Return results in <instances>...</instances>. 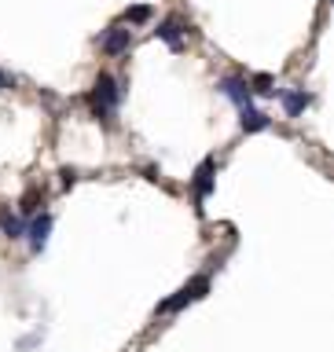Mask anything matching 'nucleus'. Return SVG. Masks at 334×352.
Masks as SVG:
<instances>
[{
	"label": "nucleus",
	"mask_w": 334,
	"mask_h": 352,
	"mask_svg": "<svg viewBox=\"0 0 334 352\" xmlns=\"http://www.w3.org/2000/svg\"><path fill=\"white\" fill-rule=\"evenodd\" d=\"M118 99H121L118 81H114L110 74H99V77H96V85H92V114L107 121V118L118 110Z\"/></svg>",
	"instance_id": "1"
},
{
	"label": "nucleus",
	"mask_w": 334,
	"mask_h": 352,
	"mask_svg": "<svg viewBox=\"0 0 334 352\" xmlns=\"http://www.w3.org/2000/svg\"><path fill=\"white\" fill-rule=\"evenodd\" d=\"M206 290H209V279H206V275H198V279H191V283L184 286V290H176V297L162 301L158 312H180L184 305H191V301H198V297H206Z\"/></svg>",
	"instance_id": "2"
},
{
	"label": "nucleus",
	"mask_w": 334,
	"mask_h": 352,
	"mask_svg": "<svg viewBox=\"0 0 334 352\" xmlns=\"http://www.w3.org/2000/svg\"><path fill=\"white\" fill-rule=\"evenodd\" d=\"M220 92H225L231 103H239V110L250 107V88H247V81H239V77H225V81H220Z\"/></svg>",
	"instance_id": "3"
},
{
	"label": "nucleus",
	"mask_w": 334,
	"mask_h": 352,
	"mask_svg": "<svg viewBox=\"0 0 334 352\" xmlns=\"http://www.w3.org/2000/svg\"><path fill=\"white\" fill-rule=\"evenodd\" d=\"M129 44H132V33H129V30H121V26H110V30L103 33V52H107V55L125 52Z\"/></svg>",
	"instance_id": "4"
},
{
	"label": "nucleus",
	"mask_w": 334,
	"mask_h": 352,
	"mask_svg": "<svg viewBox=\"0 0 334 352\" xmlns=\"http://www.w3.org/2000/svg\"><path fill=\"white\" fill-rule=\"evenodd\" d=\"M309 103H313V96H309L305 88H291V92H283V110H286L291 118H298Z\"/></svg>",
	"instance_id": "5"
},
{
	"label": "nucleus",
	"mask_w": 334,
	"mask_h": 352,
	"mask_svg": "<svg viewBox=\"0 0 334 352\" xmlns=\"http://www.w3.org/2000/svg\"><path fill=\"white\" fill-rule=\"evenodd\" d=\"M48 231H52V217L41 213V217L30 224V246H33V250H44V242H48Z\"/></svg>",
	"instance_id": "6"
},
{
	"label": "nucleus",
	"mask_w": 334,
	"mask_h": 352,
	"mask_svg": "<svg viewBox=\"0 0 334 352\" xmlns=\"http://www.w3.org/2000/svg\"><path fill=\"white\" fill-rule=\"evenodd\" d=\"M195 191H198V198H209V191H213V158H206L202 165H198V173H195Z\"/></svg>",
	"instance_id": "7"
},
{
	"label": "nucleus",
	"mask_w": 334,
	"mask_h": 352,
	"mask_svg": "<svg viewBox=\"0 0 334 352\" xmlns=\"http://www.w3.org/2000/svg\"><path fill=\"white\" fill-rule=\"evenodd\" d=\"M261 129H269V114L247 107V110H242V132H261Z\"/></svg>",
	"instance_id": "8"
},
{
	"label": "nucleus",
	"mask_w": 334,
	"mask_h": 352,
	"mask_svg": "<svg viewBox=\"0 0 334 352\" xmlns=\"http://www.w3.org/2000/svg\"><path fill=\"white\" fill-rule=\"evenodd\" d=\"M180 19H169V22H162V26H158V37L165 41V44H169V48H180Z\"/></svg>",
	"instance_id": "9"
},
{
	"label": "nucleus",
	"mask_w": 334,
	"mask_h": 352,
	"mask_svg": "<svg viewBox=\"0 0 334 352\" xmlns=\"http://www.w3.org/2000/svg\"><path fill=\"white\" fill-rule=\"evenodd\" d=\"M0 231H4L8 239H22V220L15 213H8L4 206H0Z\"/></svg>",
	"instance_id": "10"
},
{
	"label": "nucleus",
	"mask_w": 334,
	"mask_h": 352,
	"mask_svg": "<svg viewBox=\"0 0 334 352\" xmlns=\"http://www.w3.org/2000/svg\"><path fill=\"white\" fill-rule=\"evenodd\" d=\"M253 92L272 96V92H275V88H272V77H269V74H258V77H253Z\"/></svg>",
	"instance_id": "11"
},
{
	"label": "nucleus",
	"mask_w": 334,
	"mask_h": 352,
	"mask_svg": "<svg viewBox=\"0 0 334 352\" xmlns=\"http://www.w3.org/2000/svg\"><path fill=\"white\" fill-rule=\"evenodd\" d=\"M125 19H129V22H147V19H151V8H147V4H136V8L125 11Z\"/></svg>",
	"instance_id": "12"
},
{
	"label": "nucleus",
	"mask_w": 334,
	"mask_h": 352,
	"mask_svg": "<svg viewBox=\"0 0 334 352\" xmlns=\"http://www.w3.org/2000/svg\"><path fill=\"white\" fill-rule=\"evenodd\" d=\"M37 206H41V195L26 191V198H22V213H37Z\"/></svg>",
	"instance_id": "13"
},
{
	"label": "nucleus",
	"mask_w": 334,
	"mask_h": 352,
	"mask_svg": "<svg viewBox=\"0 0 334 352\" xmlns=\"http://www.w3.org/2000/svg\"><path fill=\"white\" fill-rule=\"evenodd\" d=\"M74 180H77V173L74 169H63V187H74Z\"/></svg>",
	"instance_id": "14"
},
{
	"label": "nucleus",
	"mask_w": 334,
	"mask_h": 352,
	"mask_svg": "<svg viewBox=\"0 0 334 352\" xmlns=\"http://www.w3.org/2000/svg\"><path fill=\"white\" fill-rule=\"evenodd\" d=\"M4 88H8V77H4V74H0V92H4Z\"/></svg>",
	"instance_id": "15"
}]
</instances>
